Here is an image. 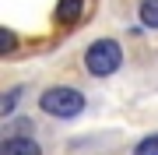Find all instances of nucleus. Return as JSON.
Masks as SVG:
<instances>
[{
  "label": "nucleus",
  "instance_id": "obj_1",
  "mask_svg": "<svg viewBox=\"0 0 158 155\" xmlns=\"http://www.w3.org/2000/svg\"><path fill=\"white\" fill-rule=\"evenodd\" d=\"M88 99L77 92V88H67V85H53L39 95V109L46 116H56V120H70V116L85 113Z\"/></svg>",
  "mask_w": 158,
  "mask_h": 155
},
{
  "label": "nucleus",
  "instance_id": "obj_2",
  "mask_svg": "<svg viewBox=\"0 0 158 155\" xmlns=\"http://www.w3.org/2000/svg\"><path fill=\"white\" fill-rule=\"evenodd\" d=\"M119 63H123V46H119L116 39H95L85 50V67H88V74H95V78L116 74Z\"/></svg>",
  "mask_w": 158,
  "mask_h": 155
},
{
  "label": "nucleus",
  "instance_id": "obj_3",
  "mask_svg": "<svg viewBox=\"0 0 158 155\" xmlns=\"http://www.w3.org/2000/svg\"><path fill=\"white\" fill-rule=\"evenodd\" d=\"M0 155H42V148L32 138H4L0 141Z\"/></svg>",
  "mask_w": 158,
  "mask_h": 155
},
{
  "label": "nucleus",
  "instance_id": "obj_4",
  "mask_svg": "<svg viewBox=\"0 0 158 155\" xmlns=\"http://www.w3.org/2000/svg\"><path fill=\"white\" fill-rule=\"evenodd\" d=\"M85 11V0H60L56 4V21H77Z\"/></svg>",
  "mask_w": 158,
  "mask_h": 155
},
{
  "label": "nucleus",
  "instance_id": "obj_5",
  "mask_svg": "<svg viewBox=\"0 0 158 155\" xmlns=\"http://www.w3.org/2000/svg\"><path fill=\"white\" fill-rule=\"evenodd\" d=\"M21 95H25V88H11V92L0 95V116H4V120H11V116H14L18 99H21Z\"/></svg>",
  "mask_w": 158,
  "mask_h": 155
},
{
  "label": "nucleus",
  "instance_id": "obj_6",
  "mask_svg": "<svg viewBox=\"0 0 158 155\" xmlns=\"http://www.w3.org/2000/svg\"><path fill=\"white\" fill-rule=\"evenodd\" d=\"M137 14H141V21L148 25V28H158V0H141Z\"/></svg>",
  "mask_w": 158,
  "mask_h": 155
},
{
  "label": "nucleus",
  "instance_id": "obj_7",
  "mask_svg": "<svg viewBox=\"0 0 158 155\" xmlns=\"http://www.w3.org/2000/svg\"><path fill=\"white\" fill-rule=\"evenodd\" d=\"M134 155H158V134H148L134 144Z\"/></svg>",
  "mask_w": 158,
  "mask_h": 155
},
{
  "label": "nucleus",
  "instance_id": "obj_8",
  "mask_svg": "<svg viewBox=\"0 0 158 155\" xmlns=\"http://www.w3.org/2000/svg\"><path fill=\"white\" fill-rule=\"evenodd\" d=\"M11 46H14V35H11V32H4V53H11Z\"/></svg>",
  "mask_w": 158,
  "mask_h": 155
}]
</instances>
